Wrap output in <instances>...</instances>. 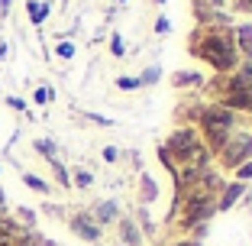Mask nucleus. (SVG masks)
Segmentation results:
<instances>
[{"label": "nucleus", "mask_w": 252, "mask_h": 246, "mask_svg": "<svg viewBox=\"0 0 252 246\" xmlns=\"http://www.w3.org/2000/svg\"><path fill=\"white\" fill-rule=\"evenodd\" d=\"M191 52L200 55L204 62L217 68V75H230L239 68V52L233 45V33L230 30H217V26H200L197 33L191 36Z\"/></svg>", "instance_id": "1"}, {"label": "nucleus", "mask_w": 252, "mask_h": 246, "mask_svg": "<svg viewBox=\"0 0 252 246\" xmlns=\"http://www.w3.org/2000/svg\"><path fill=\"white\" fill-rule=\"evenodd\" d=\"M200 130L197 133L204 136V146H207L210 152H220L223 146H226V140H230L233 133V123H236V113L226 110L223 104H210V107H200V117H197Z\"/></svg>", "instance_id": "2"}, {"label": "nucleus", "mask_w": 252, "mask_h": 246, "mask_svg": "<svg viewBox=\"0 0 252 246\" xmlns=\"http://www.w3.org/2000/svg\"><path fill=\"white\" fill-rule=\"evenodd\" d=\"M249 156H252V133L233 130L230 140H226V146L220 149V162L226 165V169H239L243 159H249Z\"/></svg>", "instance_id": "3"}, {"label": "nucleus", "mask_w": 252, "mask_h": 246, "mask_svg": "<svg viewBox=\"0 0 252 246\" xmlns=\"http://www.w3.org/2000/svg\"><path fill=\"white\" fill-rule=\"evenodd\" d=\"M194 146H200V133L194 127H178L168 136V142H165V152L171 156V162H178V159L188 156Z\"/></svg>", "instance_id": "4"}, {"label": "nucleus", "mask_w": 252, "mask_h": 246, "mask_svg": "<svg viewBox=\"0 0 252 246\" xmlns=\"http://www.w3.org/2000/svg\"><path fill=\"white\" fill-rule=\"evenodd\" d=\"M246 194V185L243 181H226V185H223V191H220V198H217V211H230L233 204L239 201V198H243Z\"/></svg>", "instance_id": "5"}, {"label": "nucleus", "mask_w": 252, "mask_h": 246, "mask_svg": "<svg viewBox=\"0 0 252 246\" xmlns=\"http://www.w3.org/2000/svg\"><path fill=\"white\" fill-rule=\"evenodd\" d=\"M233 45L239 55H246V62H252V23L233 26Z\"/></svg>", "instance_id": "6"}, {"label": "nucleus", "mask_w": 252, "mask_h": 246, "mask_svg": "<svg viewBox=\"0 0 252 246\" xmlns=\"http://www.w3.org/2000/svg\"><path fill=\"white\" fill-rule=\"evenodd\" d=\"M71 230L78 233L81 240H91V243H94V240L100 237V227H97V224H94V217H88V214L71 217Z\"/></svg>", "instance_id": "7"}, {"label": "nucleus", "mask_w": 252, "mask_h": 246, "mask_svg": "<svg viewBox=\"0 0 252 246\" xmlns=\"http://www.w3.org/2000/svg\"><path fill=\"white\" fill-rule=\"evenodd\" d=\"M117 201H104V204H97V211H94V224L100 227V224H110L113 217H117Z\"/></svg>", "instance_id": "8"}, {"label": "nucleus", "mask_w": 252, "mask_h": 246, "mask_svg": "<svg viewBox=\"0 0 252 246\" xmlns=\"http://www.w3.org/2000/svg\"><path fill=\"white\" fill-rule=\"evenodd\" d=\"M120 230H123V243L126 246H142V233L136 230L133 220H123V224H120Z\"/></svg>", "instance_id": "9"}, {"label": "nucleus", "mask_w": 252, "mask_h": 246, "mask_svg": "<svg viewBox=\"0 0 252 246\" xmlns=\"http://www.w3.org/2000/svg\"><path fill=\"white\" fill-rule=\"evenodd\" d=\"M139 201L142 204H152V201H156V198H158V188H156V181H152V178H149V175H142V181H139Z\"/></svg>", "instance_id": "10"}, {"label": "nucleus", "mask_w": 252, "mask_h": 246, "mask_svg": "<svg viewBox=\"0 0 252 246\" xmlns=\"http://www.w3.org/2000/svg\"><path fill=\"white\" fill-rule=\"evenodd\" d=\"M204 81V78L197 75V71H178V75H175V88H197V84Z\"/></svg>", "instance_id": "11"}, {"label": "nucleus", "mask_w": 252, "mask_h": 246, "mask_svg": "<svg viewBox=\"0 0 252 246\" xmlns=\"http://www.w3.org/2000/svg\"><path fill=\"white\" fill-rule=\"evenodd\" d=\"M158 78H162V68H158V65H152V68H146V71H142V75L136 78V81H139V88H142V84L149 88V84H156Z\"/></svg>", "instance_id": "12"}, {"label": "nucleus", "mask_w": 252, "mask_h": 246, "mask_svg": "<svg viewBox=\"0 0 252 246\" xmlns=\"http://www.w3.org/2000/svg\"><path fill=\"white\" fill-rule=\"evenodd\" d=\"M23 181H26V185H30L32 191H39V194H45V191H49V185H45V181L39 178V175H30V172H26V175H23Z\"/></svg>", "instance_id": "13"}, {"label": "nucleus", "mask_w": 252, "mask_h": 246, "mask_svg": "<svg viewBox=\"0 0 252 246\" xmlns=\"http://www.w3.org/2000/svg\"><path fill=\"white\" fill-rule=\"evenodd\" d=\"M74 185H78V188H91V185H94V175L84 172V169H78V172H74Z\"/></svg>", "instance_id": "14"}, {"label": "nucleus", "mask_w": 252, "mask_h": 246, "mask_svg": "<svg viewBox=\"0 0 252 246\" xmlns=\"http://www.w3.org/2000/svg\"><path fill=\"white\" fill-rule=\"evenodd\" d=\"M36 149L42 152V156L49 159V162H55V146H52V142H45V140H36Z\"/></svg>", "instance_id": "15"}, {"label": "nucleus", "mask_w": 252, "mask_h": 246, "mask_svg": "<svg viewBox=\"0 0 252 246\" xmlns=\"http://www.w3.org/2000/svg\"><path fill=\"white\" fill-rule=\"evenodd\" d=\"M110 52L117 55V59H123V55H126V49H123V39H120V33H113V36H110Z\"/></svg>", "instance_id": "16"}, {"label": "nucleus", "mask_w": 252, "mask_h": 246, "mask_svg": "<svg viewBox=\"0 0 252 246\" xmlns=\"http://www.w3.org/2000/svg\"><path fill=\"white\" fill-rule=\"evenodd\" d=\"M117 88L120 91H136V88H139V81H136V78H129V75H120L117 78Z\"/></svg>", "instance_id": "17"}, {"label": "nucleus", "mask_w": 252, "mask_h": 246, "mask_svg": "<svg viewBox=\"0 0 252 246\" xmlns=\"http://www.w3.org/2000/svg\"><path fill=\"white\" fill-rule=\"evenodd\" d=\"M168 33H171V20L168 16H158L156 20V36H168Z\"/></svg>", "instance_id": "18"}, {"label": "nucleus", "mask_w": 252, "mask_h": 246, "mask_svg": "<svg viewBox=\"0 0 252 246\" xmlns=\"http://www.w3.org/2000/svg\"><path fill=\"white\" fill-rule=\"evenodd\" d=\"M26 7H30L32 23H42V20H45V13H49V7H36V3H26Z\"/></svg>", "instance_id": "19"}, {"label": "nucleus", "mask_w": 252, "mask_h": 246, "mask_svg": "<svg viewBox=\"0 0 252 246\" xmlns=\"http://www.w3.org/2000/svg\"><path fill=\"white\" fill-rule=\"evenodd\" d=\"M236 178H239V181L252 178V162H243V165H239V169H236Z\"/></svg>", "instance_id": "20"}, {"label": "nucleus", "mask_w": 252, "mask_h": 246, "mask_svg": "<svg viewBox=\"0 0 252 246\" xmlns=\"http://www.w3.org/2000/svg\"><path fill=\"white\" fill-rule=\"evenodd\" d=\"M59 55H62V59H71V55H74V45L71 42H62L59 45Z\"/></svg>", "instance_id": "21"}, {"label": "nucleus", "mask_w": 252, "mask_h": 246, "mask_svg": "<svg viewBox=\"0 0 252 246\" xmlns=\"http://www.w3.org/2000/svg\"><path fill=\"white\" fill-rule=\"evenodd\" d=\"M233 7L243 10V13H252V0H233Z\"/></svg>", "instance_id": "22"}, {"label": "nucleus", "mask_w": 252, "mask_h": 246, "mask_svg": "<svg viewBox=\"0 0 252 246\" xmlns=\"http://www.w3.org/2000/svg\"><path fill=\"white\" fill-rule=\"evenodd\" d=\"M117 159H120V152L113 149V146H107L104 149V162H117Z\"/></svg>", "instance_id": "23"}, {"label": "nucleus", "mask_w": 252, "mask_h": 246, "mask_svg": "<svg viewBox=\"0 0 252 246\" xmlns=\"http://www.w3.org/2000/svg\"><path fill=\"white\" fill-rule=\"evenodd\" d=\"M49 97H52V94H49V91H45V88H39V91H36V104H45Z\"/></svg>", "instance_id": "24"}, {"label": "nucleus", "mask_w": 252, "mask_h": 246, "mask_svg": "<svg viewBox=\"0 0 252 246\" xmlns=\"http://www.w3.org/2000/svg\"><path fill=\"white\" fill-rule=\"evenodd\" d=\"M175 246H197L194 240H181V243H175Z\"/></svg>", "instance_id": "25"}, {"label": "nucleus", "mask_w": 252, "mask_h": 246, "mask_svg": "<svg viewBox=\"0 0 252 246\" xmlns=\"http://www.w3.org/2000/svg\"><path fill=\"white\" fill-rule=\"evenodd\" d=\"M156 3H158V7H162V3H165V0H156Z\"/></svg>", "instance_id": "26"}]
</instances>
